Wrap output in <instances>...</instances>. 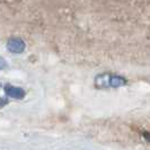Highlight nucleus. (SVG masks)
Wrapping results in <instances>:
<instances>
[{
	"label": "nucleus",
	"mask_w": 150,
	"mask_h": 150,
	"mask_svg": "<svg viewBox=\"0 0 150 150\" xmlns=\"http://www.w3.org/2000/svg\"><path fill=\"white\" fill-rule=\"evenodd\" d=\"M5 91H6V94H7L9 97H13V98L21 99V98H23L25 96V91L22 88L15 87V86H6Z\"/></svg>",
	"instance_id": "2"
},
{
	"label": "nucleus",
	"mask_w": 150,
	"mask_h": 150,
	"mask_svg": "<svg viewBox=\"0 0 150 150\" xmlns=\"http://www.w3.org/2000/svg\"><path fill=\"white\" fill-rule=\"evenodd\" d=\"M7 49L13 53H22L25 50V43L21 38H13L8 41Z\"/></svg>",
	"instance_id": "1"
},
{
	"label": "nucleus",
	"mask_w": 150,
	"mask_h": 150,
	"mask_svg": "<svg viewBox=\"0 0 150 150\" xmlns=\"http://www.w3.org/2000/svg\"><path fill=\"white\" fill-rule=\"evenodd\" d=\"M125 83V80L119 76H108V86L117 88L120 86H123Z\"/></svg>",
	"instance_id": "3"
}]
</instances>
